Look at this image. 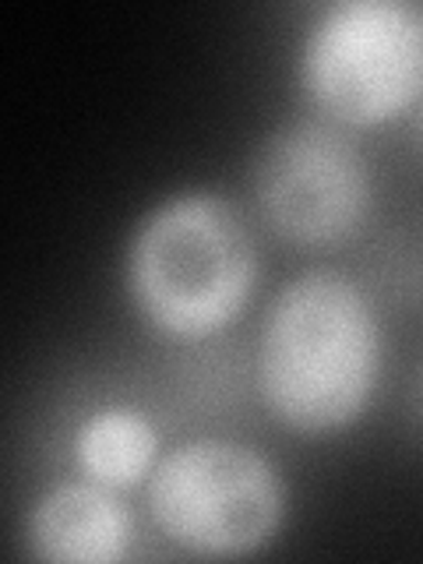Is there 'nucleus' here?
<instances>
[{
	"instance_id": "obj_1",
	"label": "nucleus",
	"mask_w": 423,
	"mask_h": 564,
	"mask_svg": "<svg viewBox=\"0 0 423 564\" xmlns=\"http://www.w3.org/2000/svg\"><path fill=\"white\" fill-rule=\"evenodd\" d=\"M381 367V328L352 279L317 269L275 296L261 328L258 378L279 423L332 434L360 416Z\"/></svg>"
},
{
	"instance_id": "obj_2",
	"label": "nucleus",
	"mask_w": 423,
	"mask_h": 564,
	"mask_svg": "<svg viewBox=\"0 0 423 564\" xmlns=\"http://www.w3.org/2000/svg\"><path fill=\"white\" fill-rule=\"evenodd\" d=\"M254 279V240L219 194H176L149 212L131 240V296L166 335L202 339L226 328L243 311Z\"/></svg>"
},
{
	"instance_id": "obj_3",
	"label": "nucleus",
	"mask_w": 423,
	"mask_h": 564,
	"mask_svg": "<svg viewBox=\"0 0 423 564\" xmlns=\"http://www.w3.org/2000/svg\"><path fill=\"white\" fill-rule=\"evenodd\" d=\"M149 508L163 533L202 557H240L272 540L282 484L254 448L191 441L155 466Z\"/></svg>"
},
{
	"instance_id": "obj_4",
	"label": "nucleus",
	"mask_w": 423,
	"mask_h": 564,
	"mask_svg": "<svg viewBox=\"0 0 423 564\" xmlns=\"http://www.w3.org/2000/svg\"><path fill=\"white\" fill-rule=\"evenodd\" d=\"M311 96L346 123H381L423 88V11L399 0H346L304 43Z\"/></svg>"
},
{
	"instance_id": "obj_5",
	"label": "nucleus",
	"mask_w": 423,
	"mask_h": 564,
	"mask_svg": "<svg viewBox=\"0 0 423 564\" xmlns=\"http://www.w3.org/2000/svg\"><path fill=\"white\" fill-rule=\"evenodd\" d=\"M251 191L279 234L300 243L343 240L370 205V176L360 149L317 120H296L261 141Z\"/></svg>"
},
{
	"instance_id": "obj_6",
	"label": "nucleus",
	"mask_w": 423,
	"mask_h": 564,
	"mask_svg": "<svg viewBox=\"0 0 423 564\" xmlns=\"http://www.w3.org/2000/svg\"><path fill=\"white\" fill-rule=\"evenodd\" d=\"M128 543L131 519L106 484H57L32 508L29 546L40 561L113 564Z\"/></svg>"
},
{
	"instance_id": "obj_7",
	"label": "nucleus",
	"mask_w": 423,
	"mask_h": 564,
	"mask_svg": "<svg viewBox=\"0 0 423 564\" xmlns=\"http://www.w3.org/2000/svg\"><path fill=\"white\" fill-rule=\"evenodd\" d=\"M75 458L96 484L134 487L155 458V431L134 410H102L82 423Z\"/></svg>"
}]
</instances>
